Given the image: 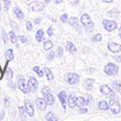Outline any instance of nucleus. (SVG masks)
Listing matches in <instances>:
<instances>
[{
  "label": "nucleus",
  "mask_w": 121,
  "mask_h": 121,
  "mask_svg": "<svg viewBox=\"0 0 121 121\" xmlns=\"http://www.w3.org/2000/svg\"><path fill=\"white\" fill-rule=\"evenodd\" d=\"M36 108L39 109V110H41V111H44L45 109H46V106H48V104H46V101H45V99H42V98H38L36 99Z\"/></svg>",
  "instance_id": "obj_11"
},
{
  "label": "nucleus",
  "mask_w": 121,
  "mask_h": 121,
  "mask_svg": "<svg viewBox=\"0 0 121 121\" xmlns=\"http://www.w3.org/2000/svg\"><path fill=\"white\" fill-rule=\"evenodd\" d=\"M99 90H100V92H101L102 95H105L106 97H109L110 99L115 98V92H113V90H112L109 86H107V85H102V86H100Z\"/></svg>",
  "instance_id": "obj_5"
},
{
  "label": "nucleus",
  "mask_w": 121,
  "mask_h": 121,
  "mask_svg": "<svg viewBox=\"0 0 121 121\" xmlns=\"http://www.w3.org/2000/svg\"><path fill=\"white\" fill-rule=\"evenodd\" d=\"M79 112L80 113H86L87 112V109L85 108V109H79Z\"/></svg>",
  "instance_id": "obj_45"
},
{
  "label": "nucleus",
  "mask_w": 121,
  "mask_h": 121,
  "mask_svg": "<svg viewBox=\"0 0 121 121\" xmlns=\"http://www.w3.org/2000/svg\"><path fill=\"white\" fill-rule=\"evenodd\" d=\"M69 24L76 30H79V24H78V19L75 17H72L69 19Z\"/></svg>",
  "instance_id": "obj_16"
},
{
  "label": "nucleus",
  "mask_w": 121,
  "mask_h": 121,
  "mask_svg": "<svg viewBox=\"0 0 121 121\" xmlns=\"http://www.w3.org/2000/svg\"><path fill=\"white\" fill-rule=\"evenodd\" d=\"M112 88L121 94V82H119V80H116V82H113V83H112Z\"/></svg>",
  "instance_id": "obj_25"
},
{
  "label": "nucleus",
  "mask_w": 121,
  "mask_h": 121,
  "mask_svg": "<svg viewBox=\"0 0 121 121\" xmlns=\"http://www.w3.org/2000/svg\"><path fill=\"white\" fill-rule=\"evenodd\" d=\"M19 39H20V41L22 42V43H28V39H26L24 35H21Z\"/></svg>",
  "instance_id": "obj_40"
},
{
  "label": "nucleus",
  "mask_w": 121,
  "mask_h": 121,
  "mask_svg": "<svg viewBox=\"0 0 121 121\" xmlns=\"http://www.w3.org/2000/svg\"><path fill=\"white\" fill-rule=\"evenodd\" d=\"M102 26L109 32H112L117 29V22H116V21H112V20H104V21H102Z\"/></svg>",
  "instance_id": "obj_6"
},
{
  "label": "nucleus",
  "mask_w": 121,
  "mask_h": 121,
  "mask_svg": "<svg viewBox=\"0 0 121 121\" xmlns=\"http://www.w3.org/2000/svg\"><path fill=\"white\" fill-rule=\"evenodd\" d=\"M118 70H119L118 66L113 63L107 64L105 66V68H104V72H105L108 76H115V75H117V74H118Z\"/></svg>",
  "instance_id": "obj_2"
},
{
  "label": "nucleus",
  "mask_w": 121,
  "mask_h": 121,
  "mask_svg": "<svg viewBox=\"0 0 121 121\" xmlns=\"http://www.w3.org/2000/svg\"><path fill=\"white\" fill-rule=\"evenodd\" d=\"M108 16H111V17H118L119 16V11L118 9H113L111 11H109L108 12Z\"/></svg>",
  "instance_id": "obj_33"
},
{
  "label": "nucleus",
  "mask_w": 121,
  "mask_h": 121,
  "mask_svg": "<svg viewBox=\"0 0 121 121\" xmlns=\"http://www.w3.org/2000/svg\"><path fill=\"white\" fill-rule=\"evenodd\" d=\"M54 56H55V52L54 51H50V53L46 55V58H48V60H52L53 58H54Z\"/></svg>",
  "instance_id": "obj_34"
},
{
  "label": "nucleus",
  "mask_w": 121,
  "mask_h": 121,
  "mask_svg": "<svg viewBox=\"0 0 121 121\" xmlns=\"http://www.w3.org/2000/svg\"><path fill=\"white\" fill-rule=\"evenodd\" d=\"M67 100H68V107L72 109L75 108V106H76V97L75 96H69L67 98Z\"/></svg>",
  "instance_id": "obj_18"
},
{
  "label": "nucleus",
  "mask_w": 121,
  "mask_h": 121,
  "mask_svg": "<svg viewBox=\"0 0 121 121\" xmlns=\"http://www.w3.org/2000/svg\"><path fill=\"white\" fill-rule=\"evenodd\" d=\"M9 7H10V0H4V7H3V9L7 11V10L9 9Z\"/></svg>",
  "instance_id": "obj_38"
},
{
  "label": "nucleus",
  "mask_w": 121,
  "mask_h": 121,
  "mask_svg": "<svg viewBox=\"0 0 121 121\" xmlns=\"http://www.w3.org/2000/svg\"><path fill=\"white\" fill-rule=\"evenodd\" d=\"M40 21H41V19H40V18H38V19H35V20H34V22L36 23V24H38V23H40Z\"/></svg>",
  "instance_id": "obj_47"
},
{
  "label": "nucleus",
  "mask_w": 121,
  "mask_h": 121,
  "mask_svg": "<svg viewBox=\"0 0 121 121\" xmlns=\"http://www.w3.org/2000/svg\"><path fill=\"white\" fill-rule=\"evenodd\" d=\"M92 84H94V79L87 78V79H85V82H84V86H85V88H86L87 90H90L92 88Z\"/></svg>",
  "instance_id": "obj_21"
},
{
  "label": "nucleus",
  "mask_w": 121,
  "mask_h": 121,
  "mask_svg": "<svg viewBox=\"0 0 121 121\" xmlns=\"http://www.w3.org/2000/svg\"><path fill=\"white\" fill-rule=\"evenodd\" d=\"M63 53H64L63 48H57V52H56V55H57L58 57H60V56H63Z\"/></svg>",
  "instance_id": "obj_37"
},
{
  "label": "nucleus",
  "mask_w": 121,
  "mask_h": 121,
  "mask_svg": "<svg viewBox=\"0 0 121 121\" xmlns=\"http://www.w3.org/2000/svg\"><path fill=\"white\" fill-rule=\"evenodd\" d=\"M0 10H1V3H0Z\"/></svg>",
  "instance_id": "obj_56"
},
{
  "label": "nucleus",
  "mask_w": 121,
  "mask_h": 121,
  "mask_svg": "<svg viewBox=\"0 0 121 121\" xmlns=\"http://www.w3.org/2000/svg\"><path fill=\"white\" fill-rule=\"evenodd\" d=\"M17 77H18V86H19L20 90L23 91L24 94H28L30 91V88H29V85H26L24 77L22 75H18Z\"/></svg>",
  "instance_id": "obj_3"
},
{
  "label": "nucleus",
  "mask_w": 121,
  "mask_h": 121,
  "mask_svg": "<svg viewBox=\"0 0 121 121\" xmlns=\"http://www.w3.org/2000/svg\"><path fill=\"white\" fill-rule=\"evenodd\" d=\"M98 108L100 109V110H108V108H109L108 102H106L105 100H100V101L98 102Z\"/></svg>",
  "instance_id": "obj_23"
},
{
  "label": "nucleus",
  "mask_w": 121,
  "mask_h": 121,
  "mask_svg": "<svg viewBox=\"0 0 121 121\" xmlns=\"http://www.w3.org/2000/svg\"><path fill=\"white\" fill-rule=\"evenodd\" d=\"M60 21H62V22L63 23H66L67 22V20H68V14H67V13H64L63 16L60 17Z\"/></svg>",
  "instance_id": "obj_35"
},
{
  "label": "nucleus",
  "mask_w": 121,
  "mask_h": 121,
  "mask_svg": "<svg viewBox=\"0 0 121 121\" xmlns=\"http://www.w3.org/2000/svg\"><path fill=\"white\" fill-rule=\"evenodd\" d=\"M28 85H29L30 91H35L38 89V80L35 79V77H30L29 82H28Z\"/></svg>",
  "instance_id": "obj_12"
},
{
  "label": "nucleus",
  "mask_w": 121,
  "mask_h": 121,
  "mask_svg": "<svg viewBox=\"0 0 121 121\" xmlns=\"http://www.w3.org/2000/svg\"><path fill=\"white\" fill-rule=\"evenodd\" d=\"M80 21H82L83 26L87 30V31H90V30L94 28V22H92V20L90 19V17L88 16L87 13H85V14H83V16H82Z\"/></svg>",
  "instance_id": "obj_1"
},
{
  "label": "nucleus",
  "mask_w": 121,
  "mask_h": 121,
  "mask_svg": "<svg viewBox=\"0 0 121 121\" xmlns=\"http://www.w3.org/2000/svg\"><path fill=\"white\" fill-rule=\"evenodd\" d=\"M6 69H3V72H4V74H6V77L8 78V80H11L13 77V73L12 70H11V68H8V67H4Z\"/></svg>",
  "instance_id": "obj_24"
},
{
  "label": "nucleus",
  "mask_w": 121,
  "mask_h": 121,
  "mask_svg": "<svg viewBox=\"0 0 121 121\" xmlns=\"http://www.w3.org/2000/svg\"><path fill=\"white\" fill-rule=\"evenodd\" d=\"M42 94H43V96H44V99H45V101H46V104L50 106H52L53 104H54L55 101V99L54 97H53V95H52L51 92H50V90H48V88H43L42 89Z\"/></svg>",
  "instance_id": "obj_4"
},
{
  "label": "nucleus",
  "mask_w": 121,
  "mask_h": 121,
  "mask_svg": "<svg viewBox=\"0 0 121 121\" xmlns=\"http://www.w3.org/2000/svg\"><path fill=\"white\" fill-rule=\"evenodd\" d=\"M63 0H55V3H60Z\"/></svg>",
  "instance_id": "obj_51"
},
{
  "label": "nucleus",
  "mask_w": 121,
  "mask_h": 121,
  "mask_svg": "<svg viewBox=\"0 0 121 121\" xmlns=\"http://www.w3.org/2000/svg\"><path fill=\"white\" fill-rule=\"evenodd\" d=\"M3 115H4V112H2V113L0 115V119H2V118H3Z\"/></svg>",
  "instance_id": "obj_53"
},
{
  "label": "nucleus",
  "mask_w": 121,
  "mask_h": 121,
  "mask_svg": "<svg viewBox=\"0 0 121 121\" xmlns=\"http://www.w3.org/2000/svg\"><path fill=\"white\" fill-rule=\"evenodd\" d=\"M107 46H108V50L111 52V53H119V52H121V45L118 44V43L109 42Z\"/></svg>",
  "instance_id": "obj_10"
},
{
  "label": "nucleus",
  "mask_w": 121,
  "mask_h": 121,
  "mask_svg": "<svg viewBox=\"0 0 121 121\" xmlns=\"http://www.w3.org/2000/svg\"><path fill=\"white\" fill-rule=\"evenodd\" d=\"M45 119L46 120H50V121H56V120H58V117L57 116H55L53 112H48V115L45 116Z\"/></svg>",
  "instance_id": "obj_26"
},
{
  "label": "nucleus",
  "mask_w": 121,
  "mask_h": 121,
  "mask_svg": "<svg viewBox=\"0 0 121 121\" xmlns=\"http://www.w3.org/2000/svg\"><path fill=\"white\" fill-rule=\"evenodd\" d=\"M19 111H20V117L22 120L26 118V115H28V111H26V109L24 107H19Z\"/></svg>",
  "instance_id": "obj_27"
},
{
  "label": "nucleus",
  "mask_w": 121,
  "mask_h": 121,
  "mask_svg": "<svg viewBox=\"0 0 121 121\" xmlns=\"http://www.w3.org/2000/svg\"><path fill=\"white\" fill-rule=\"evenodd\" d=\"M115 60H118V62H121V56H115Z\"/></svg>",
  "instance_id": "obj_46"
},
{
  "label": "nucleus",
  "mask_w": 121,
  "mask_h": 121,
  "mask_svg": "<svg viewBox=\"0 0 121 121\" xmlns=\"http://www.w3.org/2000/svg\"><path fill=\"white\" fill-rule=\"evenodd\" d=\"M67 82H68V84H70V85H76V84H78V82H79V75L78 74H75V73H69L67 74Z\"/></svg>",
  "instance_id": "obj_8"
},
{
  "label": "nucleus",
  "mask_w": 121,
  "mask_h": 121,
  "mask_svg": "<svg viewBox=\"0 0 121 121\" xmlns=\"http://www.w3.org/2000/svg\"><path fill=\"white\" fill-rule=\"evenodd\" d=\"M66 50L68 52H70V53H75V52L77 51L76 46H75L72 42H67V43H66Z\"/></svg>",
  "instance_id": "obj_22"
},
{
  "label": "nucleus",
  "mask_w": 121,
  "mask_h": 121,
  "mask_svg": "<svg viewBox=\"0 0 121 121\" xmlns=\"http://www.w3.org/2000/svg\"><path fill=\"white\" fill-rule=\"evenodd\" d=\"M26 29L29 30V31H32V29H33L32 22H30V21H28V22H26Z\"/></svg>",
  "instance_id": "obj_39"
},
{
  "label": "nucleus",
  "mask_w": 121,
  "mask_h": 121,
  "mask_svg": "<svg viewBox=\"0 0 121 121\" xmlns=\"http://www.w3.org/2000/svg\"><path fill=\"white\" fill-rule=\"evenodd\" d=\"M48 36H52V35H53V28H52V26H50V28H48Z\"/></svg>",
  "instance_id": "obj_42"
},
{
  "label": "nucleus",
  "mask_w": 121,
  "mask_h": 121,
  "mask_svg": "<svg viewBox=\"0 0 121 121\" xmlns=\"http://www.w3.org/2000/svg\"><path fill=\"white\" fill-rule=\"evenodd\" d=\"M2 77H3V74L1 72V69H0V79H2Z\"/></svg>",
  "instance_id": "obj_50"
},
{
  "label": "nucleus",
  "mask_w": 121,
  "mask_h": 121,
  "mask_svg": "<svg viewBox=\"0 0 121 121\" xmlns=\"http://www.w3.org/2000/svg\"><path fill=\"white\" fill-rule=\"evenodd\" d=\"M10 23H11V26H12V28H13L14 30H18V29H19V26H17V23H16V22H13L12 20H10Z\"/></svg>",
  "instance_id": "obj_41"
},
{
  "label": "nucleus",
  "mask_w": 121,
  "mask_h": 121,
  "mask_svg": "<svg viewBox=\"0 0 121 121\" xmlns=\"http://www.w3.org/2000/svg\"><path fill=\"white\" fill-rule=\"evenodd\" d=\"M87 104H88L87 100L85 98H83V97H77L76 98V106H78V107H84Z\"/></svg>",
  "instance_id": "obj_17"
},
{
  "label": "nucleus",
  "mask_w": 121,
  "mask_h": 121,
  "mask_svg": "<svg viewBox=\"0 0 121 121\" xmlns=\"http://www.w3.org/2000/svg\"><path fill=\"white\" fill-rule=\"evenodd\" d=\"M44 72H45V74H46V76H48V80H53V78H54V77H53V74H52L51 70L45 67V68H44Z\"/></svg>",
  "instance_id": "obj_31"
},
{
  "label": "nucleus",
  "mask_w": 121,
  "mask_h": 121,
  "mask_svg": "<svg viewBox=\"0 0 121 121\" xmlns=\"http://www.w3.org/2000/svg\"><path fill=\"white\" fill-rule=\"evenodd\" d=\"M91 102H92V98L89 96V97H88V104H91Z\"/></svg>",
  "instance_id": "obj_48"
},
{
  "label": "nucleus",
  "mask_w": 121,
  "mask_h": 121,
  "mask_svg": "<svg viewBox=\"0 0 121 121\" xmlns=\"http://www.w3.org/2000/svg\"><path fill=\"white\" fill-rule=\"evenodd\" d=\"M102 40V35L100 33H97V34L94 35V38H92V41L96 42V43H99V42H101Z\"/></svg>",
  "instance_id": "obj_30"
},
{
  "label": "nucleus",
  "mask_w": 121,
  "mask_h": 121,
  "mask_svg": "<svg viewBox=\"0 0 121 121\" xmlns=\"http://www.w3.org/2000/svg\"><path fill=\"white\" fill-rule=\"evenodd\" d=\"M1 36H2L3 42H4V43H7V42H8V35H7V33H6V31H4V30H2V32H1Z\"/></svg>",
  "instance_id": "obj_36"
},
{
  "label": "nucleus",
  "mask_w": 121,
  "mask_h": 121,
  "mask_svg": "<svg viewBox=\"0 0 121 121\" xmlns=\"http://www.w3.org/2000/svg\"><path fill=\"white\" fill-rule=\"evenodd\" d=\"M3 101H4V106H7V107L9 106V101H10V99L8 98V97H7V98H4V100H3Z\"/></svg>",
  "instance_id": "obj_44"
},
{
  "label": "nucleus",
  "mask_w": 121,
  "mask_h": 121,
  "mask_svg": "<svg viewBox=\"0 0 121 121\" xmlns=\"http://www.w3.org/2000/svg\"><path fill=\"white\" fill-rule=\"evenodd\" d=\"M109 108L111 109L112 113H115V115H117V113H119L121 110V106L120 104H119L117 100H115L113 98L110 99V101H109Z\"/></svg>",
  "instance_id": "obj_7"
},
{
  "label": "nucleus",
  "mask_w": 121,
  "mask_h": 121,
  "mask_svg": "<svg viewBox=\"0 0 121 121\" xmlns=\"http://www.w3.org/2000/svg\"><path fill=\"white\" fill-rule=\"evenodd\" d=\"M44 8H45L44 3L40 2V1H32V2L30 3V9H31L32 11H41V10H43Z\"/></svg>",
  "instance_id": "obj_9"
},
{
  "label": "nucleus",
  "mask_w": 121,
  "mask_h": 121,
  "mask_svg": "<svg viewBox=\"0 0 121 121\" xmlns=\"http://www.w3.org/2000/svg\"><path fill=\"white\" fill-rule=\"evenodd\" d=\"M0 94H1V90H0Z\"/></svg>",
  "instance_id": "obj_57"
},
{
  "label": "nucleus",
  "mask_w": 121,
  "mask_h": 121,
  "mask_svg": "<svg viewBox=\"0 0 121 121\" xmlns=\"http://www.w3.org/2000/svg\"><path fill=\"white\" fill-rule=\"evenodd\" d=\"M32 69H33V70H34V72H35V73L38 74V75H39V77H42V76H43V72H42V70H41V68H40V67H39V66H34V67H33V68H32Z\"/></svg>",
  "instance_id": "obj_32"
},
{
  "label": "nucleus",
  "mask_w": 121,
  "mask_h": 121,
  "mask_svg": "<svg viewBox=\"0 0 121 121\" xmlns=\"http://www.w3.org/2000/svg\"><path fill=\"white\" fill-rule=\"evenodd\" d=\"M119 36H120V39H121V26H120V29H119Z\"/></svg>",
  "instance_id": "obj_52"
},
{
  "label": "nucleus",
  "mask_w": 121,
  "mask_h": 121,
  "mask_svg": "<svg viewBox=\"0 0 121 121\" xmlns=\"http://www.w3.org/2000/svg\"><path fill=\"white\" fill-rule=\"evenodd\" d=\"M73 2L74 3H77V2H78V0H73Z\"/></svg>",
  "instance_id": "obj_54"
},
{
  "label": "nucleus",
  "mask_w": 121,
  "mask_h": 121,
  "mask_svg": "<svg viewBox=\"0 0 121 121\" xmlns=\"http://www.w3.org/2000/svg\"><path fill=\"white\" fill-rule=\"evenodd\" d=\"M104 2H107V3H110V2H112L113 0H102Z\"/></svg>",
  "instance_id": "obj_49"
},
{
  "label": "nucleus",
  "mask_w": 121,
  "mask_h": 121,
  "mask_svg": "<svg viewBox=\"0 0 121 121\" xmlns=\"http://www.w3.org/2000/svg\"><path fill=\"white\" fill-rule=\"evenodd\" d=\"M13 13H14V16H16L18 19H20V20H22L23 18H24V14H23V12L21 11V9H20L19 7H16V8H14Z\"/></svg>",
  "instance_id": "obj_15"
},
{
  "label": "nucleus",
  "mask_w": 121,
  "mask_h": 121,
  "mask_svg": "<svg viewBox=\"0 0 121 121\" xmlns=\"http://www.w3.org/2000/svg\"><path fill=\"white\" fill-rule=\"evenodd\" d=\"M9 86H10V88H11V89H16V85H14L11 80H9Z\"/></svg>",
  "instance_id": "obj_43"
},
{
  "label": "nucleus",
  "mask_w": 121,
  "mask_h": 121,
  "mask_svg": "<svg viewBox=\"0 0 121 121\" xmlns=\"http://www.w3.org/2000/svg\"><path fill=\"white\" fill-rule=\"evenodd\" d=\"M6 58L8 60V62H10V60H14V55H13V50L12 48H8L6 51Z\"/></svg>",
  "instance_id": "obj_19"
},
{
  "label": "nucleus",
  "mask_w": 121,
  "mask_h": 121,
  "mask_svg": "<svg viewBox=\"0 0 121 121\" xmlns=\"http://www.w3.org/2000/svg\"><path fill=\"white\" fill-rule=\"evenodd\" d=\"M44 50H46V51H50V50H52V48H53V43H52L51 40H48V41L44 42Z\"/></svg>",
  "instance_id": "obj_28"
},
{
  "label": "nucleus",
  "mask_w": 121,
  "mask_h": 121,
  "mask_svg": "<svg viewBox=\"0 0 121 121\" xmlns=\"http://www.w3.org/2000/svg\"><path fill=\"white\" fill-rule=\"evenodd\" d=\"M50 1H51V0H45V2H46V3H48Z\"/></svg>",
  "instance_id": "obj_55"
},
{
  "label": "nucleus",
  "mask_w": 121,
  "mask_h": 121,
  "mask_svg": "<svg viewBox=\"0 0 121 121\" xmlns=\"http://www.w3.org/2000/svg\"><path fill=\"white\" fill-rule=\"evenodd\" d=\"M35 39H36V41L38 42H42L44 41V32H43V30H38V32H36V34H35Z\"/></svg>",
  "instance_id": "obj_20"
},
{
  "label": "nucleus",
  "mask_w": 121,
  "mask_h": 121,
  "mask_svg": "<svg viewBox=\"0 0 121 121\" xmlns=\"http://www.w3.org/2000/svg\"><path fill=\"white\" fill-rule=\"evenodd\" d=\"M26 111H28V115H29L30 117H33V116H34L33 106H32V104L29 100H26Z\"/></svg>",
  "instance_id": "obj_14"
},
{
  "label": "nucleus",
  "mask_w": 121,
  "mask_h": 121,
  "mask_svg": "<svg viewBox=\"0 0 121 121\" xmlns=\"http://www.w3.org/2000/svg\"><path fill=\"white\" fill-rule=\"evenodd\" d=\"M58 99H60V104H62V106H63V108H66L67 95H66V92L64 91V90L58 94Z\"/></svg>",
  "instance_id": "obj_13"
},
{
  "label": "nucleus",
  "mask_w": 121,
  "mask_h": 121,
  "mask_svg": "<svg viewBox=\"0 0 121 121\" xmlns=\"http://www.w3.org/2000/svg\"><path fill=\"white\" fill-rule=\"evenodd\" d=\"M9 36H10V40H11V43H13V44H16L17 41H18V38H17L16 33H14L13 31L9 32Z\"/></svg>",
  "instance_id": "obj_29"
}]
</instances>
